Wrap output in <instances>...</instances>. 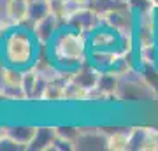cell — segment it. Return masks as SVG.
<instances>
[{
	"label": "cell",
	"mask_w": 158,
	"mask_h": 151,
	"mask_svg": "<svg viewBox=\"0 0 158 151\" xmlns=\"http://www.w3.org/2000/svg\"><path fill=\"white\" fill-rule=\"evenodd\" d=\"M88 35L65 25L49 42V56L63 70H74L88 62Z\"/></svg>",
	"instance_id": "1"
},
{
	"label": "cell",
	"mask_w": 158,
	"mask_h": 151,
	"mask_svg": "<svg viewBox=\"0 0 158 151\" xmlns=\"http://www.w3.org/2000/svg\"><path fill=\"white\" fill-rule=\"evenodd\" d=\"M0 55L4 58V63L19 69L32 67L37 60V39L32 34V28L27 30L18 25L4 32L0 42Z\"/></svg>",
	"instance_id": "2"
},
{
	"label": "cell",
	"mask_w": 158,
	"mask_h": 151,
	"mask_svg": "<svg viewBox=\"0 0 158 151\" xmlns=\"http://www.w3.org/2000/svg\"><path fill=\"white\" fill-rule=\"evenodd\" d=\"M69 4H70V9H69V14L63 19L65 27H70L74 30H79L83 34L90 35L93 30H97L102 25V14L98 11H95L91 6L77 7L74 6L70 0H69Z\"/></svg>",
	"instance_id": "3"
},
{
	"label": "cell",
	"mask_w": 158,
	"mask_h": 151,
	"mask_svg": "<svg viewBox=\"0 0 158 151\" xmlns=\"http://www.w3.org/2000/svg\"><path fill=\"white\" fill-rule=\"evenodd\" d=\"M102 25L113 28L123 37H134L135 16L128 9V6H114L102 14Z\"/></svg>",
	"instance_id": "4"
},
{
	"label": "cell",
	"mask_w": 158,
	"mask_h": 151,
	"mask_svg": "<svg viewBox=\"0 0 158 151\" xmlns=\"http://www.w3.org/2000/svg\"><path fill=\"white\" fill-rule=\"evenodd\" d=\"M63 27V21L56 14L49 12L46 18H42L40 21H37L32 27V34L35 35L37 42L42 46H49V42L55 39V35L60 32V28Z\"/></svg>",
	"instance_id": "5"
},
{
	"label": "cell",
	"mask_w": 158,
	"mask_h": 151,
	"mask_svg": "<svg viewBox=\"0 0 158 151\" xmlns=\"http://www.w3.org/2000/svg\"><path fill=\"white\" fill-rule=\"evenodd\" d=\"M125 56L123 51H98V49H90L88 51V62L98 70H113L118 62Z\"/></svg>",
	"instance_id": "6"
},
{
	"label": "cell",
	"mask_w": 158,
	"mask_h": 151,
	"mask_svg": "<svg viewBox=\"0 0 158 151\" xmlns=\"http://www.w3.org/2000/svg\"><path fill=\"white\" fill-rule=\"evenodd\" d=\"M98 76H100V70L95 69L90 62H85L83 65H79V67H76L74 70H70V81L77 83L79 86L86 88L88 91L97 88V84H98Z\"/></svg>",
	"instance_id": "7"
},
{
	"label": "cell",
	"mask_w": 158,
	"mask_h": 151,
	"mask_svg": "<svg viewBox=\"0 0 158 151\" xmlns=\"http://www.w3.org/2000/svg\"><path fill=\"white\" fill-rule=\"evenodd\" d=\"M28 7L30 0H6V19L12 27L25 25L28 21Z\"/></svg>",
	"instance_id": "8"
},
{
	"label": "cell",
	"mask_w": 158,
	"mask_h": 151,
	"mask_svg": "<svg viewBox=\"0 0 158 151\" xmlns=\"http://www.w3.org/2000/svg\"><path fill=\"white\" fill-rule=\"evenodd\" d=\"M56 139V127H37L32 142L27 149L32 151H49L53 142Z\"/></svg>",
	"instance_id": "9"
},
{
	"label": "cell",
	"mask_w": 158,
	"mask_h": 151,
	"mask_svg": "<svg viewBox=\"0 0 158 151\" xmlns=\"http://www.w3.org/2000/svg\"><path fill=\"white\" fill-rule=\"evenodd\" d=\"M121 83H123V76L114 70H102L100 76H98V84L97 88L100 90L106 97L111 95H118L119 88H121Z\"/></svg>",
	"instance_id": "10"
},
{
	"label": "cell",
	"mask_w": 158,
	"mask_h": 151,
	"mask_svg": "<svg viewBox=\"0 0 158 151\" xmlns=\"http://www.w3.org/2000/svg\"><path fill=\"white\" fill-rule=\"evenodd\" d=\"M23 76H25V69L14 67L9 63H4L0 67V81H2V86H6V88L21 90Z\"/></svg>",
	"instance_id": "11"
},
{
	"label": "cell",
	"mask_w": 158,
	"mask_h": 151,
	"mask_svg": "<svg viewBox=\"0 0 158 151\" xmlns=\"http://www.w3.org/2000/svg\"><path fill=\"white\" fill-rule=\"evenodd\" d=\"M4 132H6L11 139H14L18 142V144H21L25 149L28 148V144L32 142V139H34L35 132H37V127H30V125H16V127H7V128H4Z\"/></svg>",
	"instance_id": "12"
},
{
	"label": "cell",
	"mask_w": 158,
	"mask_h": 151,
	"mask_svg": "<svg viewBox=\"0 0 158 151\" xmlns=\"http://www.w3.org/2000/svg\"><path fill=\"white\" fill-rule=\"evenodd\" d=\"M39 72L35 70V67H27L25 69V76H23V84H21V91L25 95V100H34L35 97V90L39 84Z\"/></svg>",
	"instance_id": "13"
},
{
	"label": "cell",
	"mask_w": 158,
	"mask_h": 151,
	"mask_svg": "<svg viewBox=\"0 0 158 151\" xmlns=\"http://www.w3.org/2000/svg\"><path fill=\"white\" fill-rule=\"evenodd\" d=\"M51 12V4L49 0H30V7H28V21L30 28L34 27L37 21H40L42 18H46Z\"/></svg>",
	"instance_id": "14"
},
{
	"label": "cell",
	"mask_w": 158,
	"mask_h": 151,
	"mask_svg": "<svg viewBox=\"0 0 158 151\" xmlns=\"http://www.w3.org/2000/svg\"><path fill=\"white\" fill-rule=\"evenodd\" d=\"M111 151H127L130 149V130H118L107 135V148Z\"/></svg>",
	"instance_id": "15"
},
{
	"label": "cell",
	"mask_w": 158,
	"mask_h": 151,
	"mask_svg": "<svg viewBox=\"0 0 158 151\" xmlns=\"http://www.w3.org/2000/svg\"><path fill=\"white\" fill-rule=\"evenodd\" d=\"M88 95L90 91L83 86H79L77 83H74L69 79L67 84H65V95H63V100H72V102H81V100H88Z\"/></svg>",
	"instance_id": "16"
},
{
	"label": "cell",
	"mask_w": 158,
	"mask_h": 151,
	"mask_svg": "<svg viewBox=\"0 0 158 151\" xmlns=\"http://www.w3.org/2000/svg\"><path fill=\"white\" fill-rule=\"evenodd\" d=\"M141 151H158V130L148 128Z\"/></svg>",
	"instance_id": "17"
},
{
	"label": "cell",
	"mask_w": 158,
	"mask_h": 151,
	"mask_svg": "<svg viewBox=\"0 0 158 151\" xmlns=\"http://www.w3.org/2000/svg\"><path fill=\"white\" fill-rule=\"evenodd\" d=\"M79 134H81L79 127H67V125L56 127V135H60V137H63V139H67V141H72V142H76Z\"/></svg>",
	"instance_id": "18"
},
{
	"label": "cell",
	"mask_w": 158,
	"mask_h": 151,
	"mask_svg": "<svg viewBox=\"0 0 158 151\" xmlns=\"http://www.w3.org/2000/svg\"><path fill=\"white\" fill-rule=\"evenodd\" d=\"M18 149H25V148L21 144H18L14 139H11L6 132L0 134V151H18Z\"/></svg>",
	"instance_id": "19"
},
{
	"label": "cell",
	"mask_w": 158,
	"mask_h": 151,
	"mask_svg": "<svg viewBox=\"0 0 158 151\" xmlns=\"http://www.w3.org/2000/svg\"><path fill=\"white\" fill-rule=\"evenodd\" d=\"M70 2L77 7H88L91 4V0H70Z\"/></svg>",
	"instance_id": "20"
},
{
	"label": "cell",
	"mask_w": 158,
	"mask_h": 151,
	"mask_svg": "<svg viewBox=\"0 0 158 151\" xmlns=\"http://www.w3.org/2000/svg\"><path fill=\"white\" fill-rule=\"evenodd\" d=\"M114 2L119 4V6H127V2H128V0H114Z\"/></svg>",
	"instance_id": "21"
},
{
	"label": "cell",
	"mask_w": 158,
	"mask_h": 151,
	"mask_svg": "<svg viewBox=\"0 0 158 151\" xmlns=\"http://www.w3.org/2000/svg\"><path fill=\"white\" fill-rule=\"evenodd\" d=\"M2 134H4V132H2Z\"/></svg>",
	"instance_id": "22"
}]
</instances>
